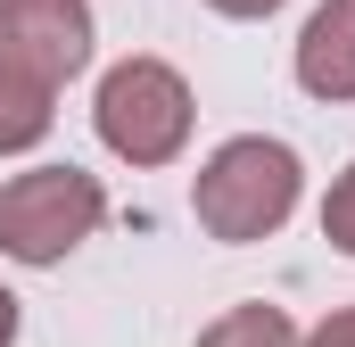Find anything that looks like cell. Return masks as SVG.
Segmentation results:
<instances>
[{
    "label": "cell",
    "instance_id": "obj_9",
    "mask_svg": "<svg viewBox=\"0 0 355 347\" xmlns=\"http://www.w3.org/2000/svg\"><path fill=\"white\" fill-rule=\"evenodd\" d=\"M306 347H355V306H339V314H331V323H322Z\"/></svg>",
    "mask_w": 355,
    "mask_h": 347
},
{
    "label": "cell",
    "instance_id": "obj_3",
    "mask_svg": "<svg viewBox=\"0 0 355 347\" xmlns=\"http://www.w3.org/2000/svg\"><path fill=\"white\" fill-rule=\"evenodd\" d=\"M91 116H99V141L116 158L166 166V158H182V141H190V83H182L166 58H124V67L99 75V108Z\"/></svg>",
    "mask_w": 355,
    "mask_h": 347
},
{
    "label": "cell",
    "instance_id": "obj_5",
    "mask_svg": "<svg viewBox=\"0 0 355 347\" xmlns=\"http://www.w3.org/2000/svg\"><path fill=\"white\" fill-rule=\"evenodd\" d=\"M297 83L314 99H355V0H322L297 33Z\"/></svg>",
    "mask_w": 355,
    "mask_h": 347
},
{
    "label": "cell",
    "instance_id": "obj_10",
    "mask_svg": "<svg viewBox=\"0 0 355 347\" xmlns=\"http://www.w3.org/2000/svg\"><path fill=\"white\" fill-rule=\"evenodd\" d=\"M207 8H223V17H272L281 0H207Z\"/></svg>",
    "mask_w": 355,
    "mask_h": 347
},
{
    "label": "cell",
    "instance_id": "obj_6",
    "mask_svg": "<svg viewBox=\"0 0 355 347\" xmlns=\"http://www.w3.org/2000/svg\"><path fill=\"white\" fill-rule=\"evenodd\" d=\"M198 347H306L297 339V323L281 314V306H232V314H215Z\"/></svg>",
    "mask_w": 355,
    "mask_h": 347
},
{
    "label": "cell",
    "instance_id": "obj_11",
    "mask_svg": "<svg viewBox=\"0 0 355 347\" xmlns=\"http://www.w3.org/2000/svg\"><path fill=\"white\" fill-rule=\"evenodd\" d=\"M0 347H17V298L0 289Z\"/></svg>",
    "mask_w": 355,
    "mask_h": 347
},
{
    "label": "cell",
    "instance_id": "obj_7",
    "mask_svg": "<svg viewBox=\"0 0 355 347\" xmlns=\"http://www.w3.org/2000/svg\"><path fill=\"white\" fill-rule=\"evenodd\" d=\"M50 91H33V83H17V75H0V158L8 149H33L42 133H50Z\"/></svg>",
    "mask_w": 355,
    "mask_h": 347
},
{
    "label": "cell",
    "instance_id": "obj_2",
    "mask_svg": "<svg viewBox=\"0 0 355 347\" xmlns=\"http://www.w3.org/2000/svg\"><path fill=\"white\" fill-rule=\"evenodd\" d=\"M107 198L83 166H33L0 190V257L17 264H58L99 232Z\"/></svg>",
    "mask_w": 355,
    "mask_h": 347
},
{
    "label": "cell",
    "instance_id": "obj_4",
    "mask_svg": "<svg viewBox=\"0 0 355 347\" xmlns=\"http://www.w3.org/2000/svg\"><path fill=\"white\" fill-rule=\"evenodd\" d=\"M91 67V0H0V75L50 91Z\"/></svg>",
    "mask_w": 355,
    "mask_h": 347
},
{
    "label": "cell",
    "instance_id": "obj_1",
    "mask_svg": "<svg viewBox=\"0 0 355 347\" xmlns=\"http://www.w3.org/2000/svg\"><path fill=\"white\" fill-rule=\"evenodd\" d=\"M190 207H198V223H207V240H265L289 223V207H297V149L289 141H265V133H240V141H223L198 182H190Z\"/></svg>",
    "mask_w": 355,
    "mask_h": 347
},
{
    "label": "cell",
    "instance_id": "obj_8",
    "mask_svg": "<svg viewBox=\"0 0 355 347\" xmlns=\"http://www.w3.org/2000/svg\"><path fill=\"white\" fill-rule=\"evenodd\" d=\"M322 240L339 248V257H355V166L331 182V198H322Z\"/></svg>",
    "mask_w": 355,
    "mask_h": 347
}]
</instances>
